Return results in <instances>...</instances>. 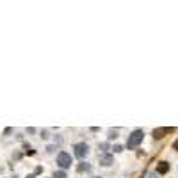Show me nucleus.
I'll return each mask as SVG.
<instances>
[{
    "instance_id": "7ed1b4c3",
    "label": "nucleus",
    "mask_w": 178,
    "mask_h": 178,
    "mask_svg": "<svg viewBox=\"0 0 178 178\" xmlns=\"http://www.w3.org/2000/svg\"><path fill=\"white\" fill-rule=\"evenodd\" d=\"M73 150H75V157H77V158H84V157L89 153V146H87L85 142H78V144H75Z\"/></svg>"
},
{
    "instance_id": "423d86ee",
    "label": "nucleus",
    "mask_w": 178,
    "mask_h": 178,
    "mask_svg": "<svg viewBox=\"0 0 178 178\" xmlns=\"http://www.w3.org/2000/svg\"><path fill=\"white\" fill-rule=\"evenodd\" d=\"M112 162H114V158H112V155H109V153L100 157V164H102V166H111Z\"/></svg>"
},
{
    "instance_id": "f03ea898",
    "label": "nucleus",
    "mask_w": 178,
    "mask_h": 178,
    "mask_svg": "<svg viewBox=\"0 0 178 178\" xmlns=\"http://www.w3.org/2000/svg\"><path fill=\"white\" fill-rule=\"evenodd\" d=\"M57 166H59L61 169H68V167L71 166V155L70 153L61 151V153L57 155Z\"/></svg>"
},
{
    "instance_id": "1a4fd4ad",
    "label": "nucleus",
    "mask_w": 178,
    "mask_h": 178,
    "mask_svg": "<svg viewBox=\"0 0 178 178\" xmlns=\"http://www.w3.org/2000/svg\"><path fill=\"white\" fill-rule=\"evenodd\" d=\"M23 148H25V153H27V155H34L36 151L32 148H30V146H28V144H23Z\"/></svg>"
},
{
    "instance_id": "6e6552de",
    "label": "nucleus",
    "mask_w": 178,
    "mask_h": 178,
    "mask_svg": "<svg viewBox=\"0 0 178 178\" xmlns=\"http://www.w3.org/2000/svg\"><path fill=\"white\" fill-rule=\"evenodd\" d=\"M52 178H68V175H66L64 171H55V173L52 175Z\"/></svg>"
},
{
    "instance_id": "4468645a",
    "label": "nucleus",
    "mask_w": 178,
    "mask_h": 178,
    "mask_svg": "<svg viewBox=\"0 0 178 178\" xmlns=\"http://www.w3.org/2000/svg\"><path fill=\"white\" fill-rule=\"evenodd\" d=\"M100 148H102V150H107L109 146H107V142H102V144H100Z\"/></svg>"
},
{
    "instance_id": "f8f14e48",
    "label": "nucleus",
    "mask_w": 178,
    "mask_h": 178,
    "mask_svg": "<svg viewBox=\"0 0 178 178\" xmlns=\"http://www.w3.org/2000/svg\"><path fill=\"white\" fill-rule=\"evenodd\" d=\"M41 171H43V167H41V166H37V167H36V171H34V175H39Z\"/></svg>"
},
{
    "instance_id": "9d476101",
    "label": "nucleus",
    "mask_w": 178,
    "mask_h": 178,
    "mask_svg": "<svg viewBox=\"0 0 178 178\" xmlns=\"http://www.w3.org/2000/svg\"><path fill=\"white\" fill-rule=\"evenodd\" d=\"M112 150H114V153H119V151H123V146H121V144H116Z\"/></svg>"
},
{
    "instance_id": "dca6fc26",
    "label": "nucleus",
    "mask_w": 178,
    "mask_h": 178,
    "mask_svg": "<svg viewBox=\"0 0 178 178\" xmlns=\"http://www.w3.org/2000/svg\"><path fill=\"white\" fill-rule=\"evenodd\" d=\"M94 178H98V176H94Z\"/></svg>"
},
{
    "instance_id": "0eeeda50",
    "label": "nucleus",
    "mask_w": 178,
    "mask_h": 178,
    "mask_svg": "<svg viewBox=\"0 0 178 178\" xmlns=\"http://www.w3.org/2000/svg\"><path fill=\"white\" fill-rule=\"evenodd\" d=\"M77 171H78V173H84V171H89V166H87L85 162H80V164H78V167H77Z\"/></svg>"
},
{
    "instance_id": "2eb2a0df",
    "label": "nucleus",
    "mask_w": 178,
    "mask_h": 178,
    "mask_svg": "<svg viewBox=\"0 0 178 178\" xmlns=\"http://www.w3.org/2000/svg\"><path fill=\"white\" fill-rule=\"evenodd\" d=\"M27 178H36V175H27Z\"/></svg>"
},
{
    "instance_id": "9b49d317",
    "label": "nucleus",
    "mask_w": 178,
    "mask_h": 178,
    "mask_svg": "<svg viewBox=\"0 0 178 178\" xmlns=\"http://www.w3.org/2000/svg\"><path fill=\"white\" fill-rule=\"evenodd\" d=\"M118 137V130H111V135H109V139H116Z\"/></svg>"
},
{
    "instance_id": "f257e3e1",
    "label": "nucleus",
    "mask_w": 178,
    "mask_h": 178,
    "mask_svg": "<svg viewBox=\"0 0 178 178\" xmlns=\"http://www.w3.org/2000/svg\"><path fill=\"white\" fill-rule=\"evenodd\" d=\"M142 137H144V132H142L141 128L134 130L132 134L128 135V139H127V148L128 150H135L142 142Z\"/></svg>"
},
{
    "instance_id": "39448f33",
    "label": "nucleus",
    "mask_w": 178,
    "mask_h": 178,
    "mask_svg": "<svg viewBox=\"0 0 178 178\" xmlns=\"http://www.w3.org/2000/svg\"><path fill=\"white\" fill-rule=\"evenodd\" d=\"M167 171H169V162L162 160V162L157 164V173H158V175H166Z\"/></svg>"
},
{
    "instance_id": "ddd939ff",
    "label": "nucleus",
    "mask_w": 178,
    "mask_h": 178,
    "mask_svg": "<svg viewBox=\"0 0 178 178\" xmlns=\"http://www.w3.org/2000/svg\"><path fill=\"white\" fill-rule=\"evenodd\" d=\"M173 150H176V151H178V139H176L175 142H173Z\"/></svg>"
},
{
    "instance_id": "20e7f679",
    "label": "nucleus",
    "mask_w": 178,
    "mask_h": 178,
    "mask_svg": "<svg viewBox=\"0 0 178 178\" xmlns=\"http://www.w3.org/2000/svg\"><path fill=\"white\" fill-rule=\"evenodd\" d=\"M171 132H175V128H169V127H164V128H155L151 135L155 137V139H162L166 134H171Z\"/></svg>"
}]
</instances>
